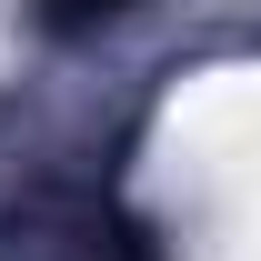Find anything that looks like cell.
Returning a JSON list of instances; mask_svg holds the SVG:
<instances>
[{"label":"cell","instance_id":"obj_1","mask_svg":"<svg viewBox=\"0 0 261 261\" xmlns=\"http://www.w3.org/2000/svg\"><path fill=\"white\" fill-rule=\"evenodd\" d=\"M61 20H91V10H121V0H50Z\"/></svg>","mask_w":261,"mask_h":261}]
</instances>
